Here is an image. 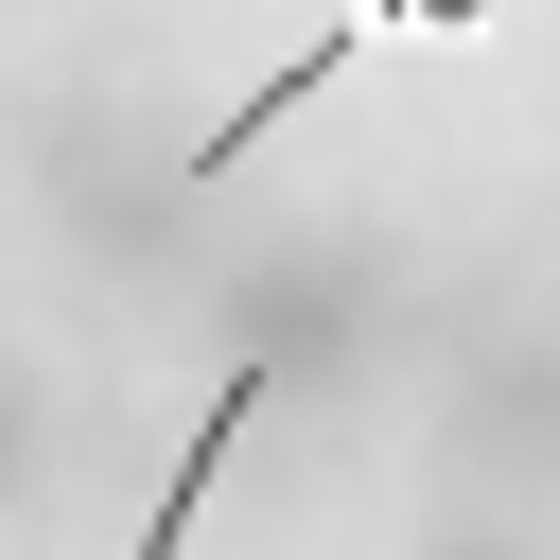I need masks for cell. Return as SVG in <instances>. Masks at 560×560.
<instances>
[{"instance_id": "1", "label": "cell", "mask_w": 560, "mask_h": 560, "mask_svg": "<svg viewBox=\"0 0 560 560\" xmlns=\"http://www.w3.org/2000/svg\"><path fill=\"white\" fill-rule=\"evenodd\" d=\"M245 420H262V350H245V368L210 385V420L175 438V490H158V525H140L122 560H175V542H192V508H210V472H228V438H245Z\"/></svg>"}, {"instance_id": "2", "label": "cell", "mask_w": 560, "mask_h": 560, "mask_svg": "<svg viewBox=\"0 0 560 560\" xmlns=\"http://www.w3.org/2000/svg\"><path fill=\"white\" fill-rule=\"evenodd\" d=\"M472 18H490V0H332L350 52H385V35H472Z\"/></svg>"}]
</instances>
